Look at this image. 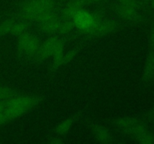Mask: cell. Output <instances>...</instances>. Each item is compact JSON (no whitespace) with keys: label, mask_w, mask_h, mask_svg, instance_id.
I'll use <instances>...</instances> for the list:
<instances>
[{"label":"cell","mask_w":154,"mask_h":144,"mask_svg":"<svg viewBox=\"0 0 154 144\" xmlns=\"http://www.w3.org/2000/svg\"><path fill=\"white\" fill-rule=\"evenodd\" d=\"M55 0H26L20 6V12L25 19L38 22L47 14L55 9Z\"/></svg>","instance_id":"6da1fadb"},{"label":"cell","mask_w":154,"mask_h":144,"mask_svg":"<svg viewBox=\"0 0 154 144\" xmlns=\"http://www.w3.org/2000/svg\"><path fill=\"white\" fill-rule=\"evenodd\" d=\"M40 45L37 37L31 33L25 32L19 35L17 48L23 54L27 56L36 55Z\"/></svg>","instance_id":"5b68a950"},{"label":"cell","mask_w":154,"mask_h":144,"mask_svg":"<svg viewBox=\"0 0 154 144\" xmlns=\"http://www.w3.org/2000/svg\"><path fill=\"white\" fill-rule=\"evenodd\" d=\"M63 54V41L57 38H51L40 45L36 56L40 59H45L49 57L61 58Z\"/></svg>","instance_id":"3957f363"},{"label":"cell","mask_w":154,"mask_h":144,"mask_svg":"<svg viewBox=\"0 0 154 144\" xmlns=\"http://www.w3.org/2000/svg\"><path fill=\"white\" fill-rule=\"evenodd\" d=\"M153 122H154V117H153Z\"/></svg>","instance_id":"484cf974"},{"label":"cell","mask_w":154,"mask_h":144,"mask_svg":"<svg viewBox=\"0 0 154 144\" xmlns=\"http://www.w3.org/2000/svg\"><path fill=\"white\" fill-rule=\"evenodd\" d=\"M150 51L154 52V27L152 29L151 33H150Z\"/></svg>","instance_id":"44dd1931"},{"label":"cell","mask_w":154,"mask_h":144,"mask_svg":"<svg viewBox=\"0 0 154 144\" xmlns=\"http://www.w3.org/2000/svg\"><path fill=\"white\" fill-rule=\"evenodd\" d=\"M138 123H139V122L136 118H133V117L126 116L121 117V118L117 119L114 124L119 130L127 134L129 130H131V128H132L134 126H135Z\"/></svg>","instance_id":"8fae6325"},{"label":"cell","mask_w":154,"mask_h":144,"mask_svg":"<svg viewBox=\"0 0 154 144\" xmlns=\"http://www.w3.org/2000/svg\"><path fill=\"white\" fill-rule=\"evenodd\" d=\"M100 21L97 15L84 10V8L78 11L72 19L75 26L88 33H90Z\"/></svg>","instance_id":"277c9868"},{"label":"cell","mask_w":154,"mask_h":144,"mask_svg":"<svg viewBox=\"0 0 154 144\" xmlns=\"http://www.w3.org/2000/svg\"><path fill=\"white\" fill-rule=\"evenodd\" d=\"M77 54L76 50H71L66 52V54H63V58H62V64H66L72 61L75 56Z\"/></svg>","instance_id":"d6986e66"},{"label":"cell","mask_w":154,"mask_h":144,"mask_svg":"<svg viewBox=\"0 0 154 144\" xmlns=\"http://www.w3.org/2000/svg\"><path fill=\"white\" fill-rule=\"evenodd\" d=\"M16 95L14 90L9 87L2 86H0V101L6 102Z\"/></svg>","instance_id":"2e32d148"},{"label":"cell","mask_w":154,"mask_h":144,"mask_svg":"<svg viewBox=\"0 0 154 144\" xmlns=\"http://www.w3.org/2000/svg\"><path fill=\"white\" fill-rule=\"evenodd\" d=\"M150 1H151L152 5H153V7L154 8V0H150Z\"/></svg>","instance_id":"cb8c5ba5"},{"label":"cell","mask_w":154,"mask_h":144,"mask_svg":"<svg viewBox=\"0 0 154 144\" xmlns=\"http://www.w3.org/2000/svg\"><path fill=\"white\" fill-rule=\"evenodd\" d=\"M74 26L72 20H62V22L60 23V28H59L58 32L62 33V34H66V33L69 32L73 28Z\"/></svg>","instance_id":"e0dca14e"},{"label":"cell","mask_w":154,"mask_h":144,"mask_svg":"<svg viewBox=\"0 0 154 144\" xmlns=\"http://www.w3.org/2000/svg\"><path fill=\"white\" fill-rule=\"evenodd\" d=\"M8 121L5 113V103L0 101V125H2Z\"/></svg>","instance_id":"ac0fdd59"},{"label":"cell","mask_w":154,"mask_h":144,"mask_svg":"<svg viewBox=\"0 0 154 144\" xmlns=\"http://www.w3.org/2000/svg\"><path fill=\"white\" fill-rule=\"evenodd\" d=\"M117 11L122 17L127 20L133 21L137 17V8L119 4Z\"/></svg>","instance_id":"4fadbf2b"},{"label":"cell","mask_w":154,"mask_h":144,"mask_svg":"<svg viewBox=\"0 0 154 144\" xmlns=\"http://www.w3.org/2000/svg\"><path fill=\"white\" fill-rule=\"evenodd\" d=\"M55 1H66V0H55Z\"/></svg>","instance_id":"d4e9b609"},{"label":"cell","mask_w":154,"mask_h":144,"mask_svg":"<svg viewBox=\"0 0 154 144\" xmlns=\"http://www.w3.org/2000/svg\"><path fill=\"white\" fill-rule=\"evenodd\" d=\"M93 133L95 138L99 142L102 143H111L114 142V136L111 132L102 125H95L93 127Z\"/></svg>","instance_id":"30bf717a"},{"label":"cell","mask_w":154,"mask_h":144,"mask_svg":"<svg viewBox=\"0 0 154 144\" xmlns=\"http://www.w3.org/2000/svg\"><path fill=\"white\" fill-rule=\"evenodd\" d=\"M76 118L75 117H70L67 119L64 120L62 122H60L55 128V133L59 136L65 135L69 132L70 128H72V124L75 122Z\"/></svg>","instance_id":"5bb4252c"},{"label":"cell","mask_w":154,"mask_h":144,"mask_svg":"<svg viewBox=\"0 0 154 144\" xmlns=\"http://www.w3.org/2000/svg\"><path fill=\"white\" fill-rule=\"evenodd\" d=\"M86 0H70L62 10V16L65 20H72L78 11L84 9Z\"/></svg>","instance_id":"ba28073f"},{"label":"cell","mask_w":154,"mask_h":144,"mask_svg":"<svg viewBox=\"0 0 154 144\" xmlns=\"http://www.w3.org/2000/svg\"><path fill=\"white\" fill-rule=\"evenodd\" d=\"M41 102L38 97L15 95L5 103V113L8 121L14 120Z\"/></svg>","instance_id":"7a4b0ae2"},{"label":"cell","mask_w":154,"mask_h":144,"mask_svg":"<svg viewBox=\"0 0 154 144\" xmlns=\"http://www.w3.org/2000/svg\"><path fill=\"white\" fill-rule=\"evenodd\" d=\"M154 77V52L150 51L146 60L144 72H143V80L144 82H150Z\"/></svg>","instance_id":"7c38bea8"},{"label":"cell","mask_w":154,"mask_h":144,"mask_svg":"<svg viewBox=\"0 0 154 144\" xmlns=\"http://www.w3.org/2000/svg\"><path fill=\"white\" fill-rule=\"evenodd\" d=\"M90 1H93V2H102V1H105V0H90Z\"/></svg>","instance_id":"603a6c76"},{"label":"cell","mask_w":154,"mask_h":144,"mask_svg":"<svg viewBox=\"0 0 154 144\" xmlns=\"http://www.w3.org/2000/svg\"><path fill=\"white\" fill-rule=\"evenodd\" d=\"M117 28V23L115 21H100L90 34L96 36H103L113 32Z\"/></svg>","instance_id":"9c48e42d"},{"label":"cell","mask_w":154,"mask_h":144,"mask_svg":"<svg viewBox=\"0 0 154 144\" xmlns=\"http://www.w3.org/2000/svg\"><path fill=\"white\" fill-rule=\"evenodd\" d=\"M51 142H52V143H61L62 140H61L58 139V138H55V139L51 140Z\"/></svg>","instance_id":"7402d4cb"},{"label":"cell","mask_w":154,"mask_h":144,"mask_svg":"<svg viewBox=\"0 0 154 144\" xmlns=\"http://www.w3.org/2000/svg\"><path fill=\"white\" fill-rule=\"evenodd\" d=\"M61 22L62 19L60 16L56 13L55 10H53L47 14L38 22L39 23V26L42 31L51 34V33L58 32Z\"/></svg>","instance_id":"8992f818"},{"label":"cell","mask_w":154,"mask_h":144,"mask_svg":"<svg viewBox=\"0 0 154 144\" xmlns=\"http://www.w3.org/2000/svg\"><path fill=\"white\" fill-rule=\"evenodd\" d=\"M27 26L25 22L14 20H5L0 24V36L5 34L20 35L26 32Z\"/></svg>","instance_id":"52a82bcc"},{"label":"cell","mask_w":154,"mask_h":144,"mask_svg":"<svg viewBox=\"0 0 154 144\" xmlns=\"http://www.w3.org/2000/svg\"><path fill=\"white\" fill-rule=\"evenodd\" d=\"M119 4L125 6H130V7L137 8L138 2L137 0H118Z\"/></svg>","instance_id":"ffe728a7"},{"label":"cell","mask_w":154,"mask_h":144,"mask_svg":"<svg viewBox=\"0 0 154 144\" xmlns=\"http://www.w3.org/2000/svg\"><path fill=\"white\" fill-rule=\"evenodd\" d=\"M145 1H147V0H145Z\"/></svg>","instance_id":"4316f807"},{"label":"cell","mask_w":154,"mask_h":144,"mask_svg":"<svg viewBox=\"0 0 154 144\" xmlns=\"http://www.w3.org/2000/svg\"><path fill=\"white\" fill-rule=\"evenodd\" d=\"M135 140L141 144H154V134L144 130L134 137Z\"/></svg>","instance_id":"9a60e30c"}]
</instances>
